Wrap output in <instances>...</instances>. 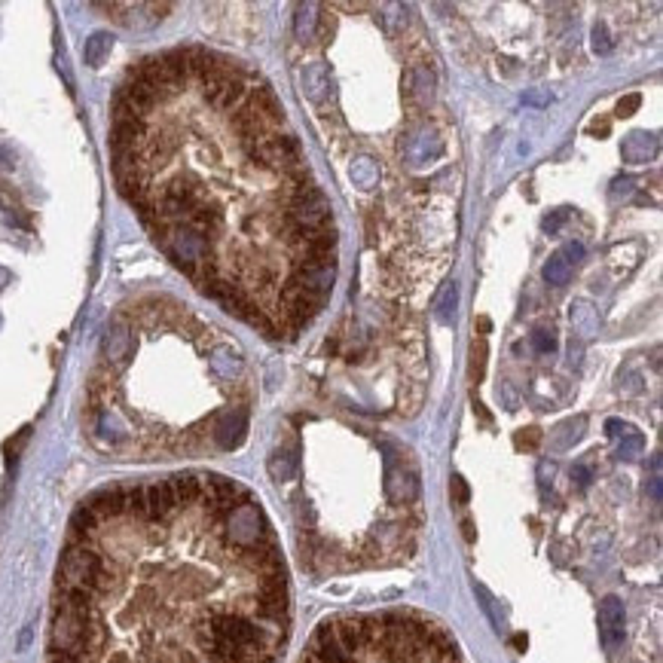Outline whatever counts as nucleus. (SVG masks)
<instances>
[{
    "mask_svg": "<svg viewBox=\"0 0 663 663\" xmlns=\"http://www.w3.org/2000/svg\"><path fill=\"white\" fill-rule=\"evenodd\" d=\"M52 611L77 648L50 663H278L288 572L245 486L177 474L77 507Z\"/></svg>",
    "mask_w": 663,
    "mask_h": 663,
    "instance_id": "nucleus-1",
    "label": "nucleus"
},
{
    "mask_svg": "<svg viewBox=\"0 0 663 663\" xmlns=\"http://www.w3.org/2000/svg\"><path fill=\"white\" fill-rule=\"evenodd\" d=\"M300 663H462L452 636L416 611L325 620Z\"/></svg>",
    "mask_w": 663,
    "mask_h": 663,
    "instance_id": "nucleus-2",
    "label": "nucleus"
},
{
    "mask_svg": "<svg viewBox=\"0 0 663 663\" xmlns=\"http://www.w3.org/2000/svg\"><path fill=\"white\" fill-rule=\"evenodd\" d=\"M599 633L609 648L624 639V605H620L618 596H609L599 605Z\"/></svg>",
    "mask_w": 663,
    "mask_h": 663,
    "instance_id": "nucleus-3",
    "label": "nucleus"
},
{
    "mask_svg": "<svg viewBox=\"0 0 663 663\" xmlns=\"http://www.w3.org/2000/svg\"><path fill=\"white\" fill-rule=\"evenodd\" d=\"M110 46H113V37L110 34H92L86 40V52H83V59H86V64L89 68H98V64L107 59V52H110Z\"/></svg>",
    "mask_w": 663,
    "mask_h": 663,
    "instance_id": "nucleus-4",
    "label": "nucleus"
},
{
    "mask_svg": "<svg viewBox=\"0 0 663 663\" xmlns=\"http://www.w3.org/2000/svg\"><path fill=\"white\" fill-rule=\"evenodd\" d=\"M569 276H572V260H565V254H553L551 260L544 263V278L551 281V285H565L569 281Z\"/></svg>",
    "mask_w": 663,
    "mask_h": 663,
    "instance_id": "nucleus-5",
    "label": "nucleus"
},
{
    "mask_svg": "<svg viewBox=\"0 0 663 663\" xmlns=\"http://www.w3.org/2000/svg\"><path fill=\"white\" fill-rule=\"evenodd\" d=\"M483 370H486V343H474V352H471V376L474 382H480L483 379Z\"/></svg>",
    "mask_w": 663,
    "mask_h": 663,
    "instance_id": "nucleus-6",
    "label": "nucleus"
},
{
    "mask_svg": "<svg viewBox=\"0 0 663 663\" xmlns=\"http://www.w3.org/2000/svg\"><path fill=\"white\" fill-rule=\"evenodd\" d=\"M532 345H535L538 352H553V349H556L553 330H535V336H532Z\"/></svg>",
    "mask_w": 663,
    "mask_h": 663,
    "instance_id": "nucleus-7",
    "label": "nucleus"
},
{
    "mask_svg": "<svg viewBox=\"0 0 663 663\" xmlns=\"http://www.w3.org/2000/svg\"><path fill=\"white\" fill-rule=\"evenodd\" d=\"M452 498H456V505H468V483L462 480V477H452Z\"/></svg>",
    "mask_w": 663,
    "mask_h": 663,
    "instance_id": "nucleus-8",
    "label": "nucleus"
},
{
    "mask_svg": "<svg viewBox=\"0 0 663 663\" xmlns=\"http://www.w3.org/2000/svg\"><path fill=\"white\" fill-rule=\"evenodd\" d=\"M639 104H642V98H639V95H627V98L618 104V117H630V113H633Z\"/></svg>",
    "mask_w": 663,
    "mask_h": 663,
    "instance_id": "nucleus-9",
    "label": "nucleus"
},
{
    "mask_svg": "<svg viewBox=\"0 0 663 663\" xmlns=\"http://www.w3.org/2000/svg\"><path fill=\"white\" fill-rule=\"evenodd\" d=\"M452 306H456V288H449V290H447V297H443V303H440V318H443V321L449 318Z\"/></svg>",
    "mask_w": 663,
    "mask_h": 663,
    "instance_id": "nucleus-10",
    "label": "nucleus"
},
{
    "mask_svg": "<svg viewBox=\"0 0 663 663\" xmlns=\"http://www.w3.org/2000/svg\"><path fill=\"white\" fill-rule=\"evenodd\" d=\"M639 449H642V438H639V434H633V438H630L624 447H620V456H630V452H639Z\"/></svg>",
    "mask_w": 663,
    "mask_h": 663,
    "instance_id": "nucleus-11",
    "label": "nucleus"
},
{
    "mask_svg": "<svg viewBox=\"0 0 663 663\" xmlns=\"http://www.w3.org/2000/svg\"><path fill=\"white\" fill-rule=\"evenodd\" d=\"M516 443H520V447H535V443H538V428H529V434H520V440H516Z\"/></svg>",
    "mask_w": 663,
    "mask_h": 663,
    "instance_id": "nucleus-12",
    "label": "nucleus"
},
{
    "mask_svg": "<svg viewBox=\"0 0 663 663\" xmlns=\"http://www.w3.org/2000/svg\"><path fill=\"white\" fill-rule=\"evenodd\" d=\"M563 221H565V211H560V214H556V217H547V221H544V226H547V230L553 232V230H556V226H560Z\"/></svg>",
    "mask_w": 663,
    "mask_h": 663,
    "instance_id": "nucleus-13",
    "label": "nucleus"
},
{
    "mask_svg": "<svg viewBox=\"0 0 663 663\" xmlns=\"http://www.w3.org/2000/svg\"><path fill=\"white\" fill-rule=\"evenodd\" d=\"M569 254L578 260V257H584V248H581V245H569Z\"/></svg>",
    "mask_w": 663,
    "mask_h": 663,
    "instance_id": "nucleus-14",
    "label": "nucleus"
},
{
    "mask_svg": "<svg viewBox=\"0 0 663 663\" xmlns=\"http://www.w3.org/2000/svg\"><path fill=\"white\" fill-rule=\"evenodd\" d=\"M465 538L474 541V526H471V520H465Z\"/></svg>",
    "mask_w": 663,
    "mask_h": 663,
    "instance_id": "nucleus-15",
    "label": "nucleus"
}]
</instances>
